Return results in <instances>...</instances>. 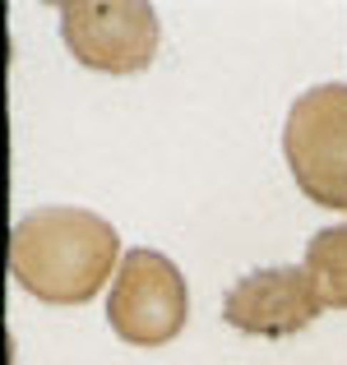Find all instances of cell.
I'll return each mask as SVG.
<instances>
[{
	"label": "cell",
	"mask_w": 347,
	"mask_h": 365,
	"mask_svg": "<svg viewBox=\"0 0 347 365\" xmlns=\"http://www.w3.org/2000/svg\"><path fill=\"white\" fill-rule=\"evenodd\" d=\"M116 227L89 208H37L9 232V268L19 287L46 305H84L116 268Z\"/></svg>",
	"instance_id": "6da1fadb"
},
{
	"label": "cell",
	"mask_w": 347,
	"mask_h": 365,
	"mask_svg": "<svg viewBox=\"0 0 347 365\" xmlns=\"http://www.w3.org/2000/svg\"><path fill=\"white\" fill-rule=\"evenodd\" d=\"M320 296L306 268H259L246 273L223 301V319L250 338H292L320 319Z\"/></svg>",
	"instance_id": "5b68a950"
},
{
	"label": "cell",
	"mask_w": 347,
	"mask_h": 365,
	"mask_svg": "<svg viewBox=\"0 0 347 365\" xmlns=\"http://www.w3.org/2000/svg\"><path fill=\"white\" fill-rule=\"evenodd\" d=\"M190 292L181 268L158 250H130L121 255L116 287L107 292V319L116 338L134 347H162L186 329Z\"/></svg>",
	"instance_id": "3957f363"
},
{
	"label": "cell",
	"mask_w": 347,
	"mask_h": 365,
	"mask_svg": "<svg viewBox=\"0 0 347 365\" xmlns=\"http://www.w3.org/2000/svg\"><path fill=\"white\" fill-rule=\"evenodd\" d=\"M61 37L84 70L139 74L158 56V9L144 5V0L61 5Z\"/></svg>",
	"instance_id": "277c9868"
},
{
	"label": "cell",
	"mask_w": 347,
	"mask_h": 365,
	"mask_svg": "<svg viewBox=\"0 0 347 365\" xmlns=\"http://www.w3.org/2000/svg\"><path fill=\"white\" fill-rule=\"evenodd\" d=\"M306 273L315 282L324 310H347V222L324 227L311 245H306Z\"/></svg>",
	"instance_id": "8992f818"
},
{
	"label": "cell",
	"mask_w": 347,
	"mask_h": 365,
	"mask_svg": "<svg viewBox=\"0 0 347 365\" xmlns=\"http://www.w3.org/2000/svg\"><path fill=\"white\" fill-rule=\"evenodd\" d=\"M283 153L306 199L347 213V83H320L292 102Z\"/></svg>",
	"instance_id": "7a4b0ae2"
}]
</instances>
